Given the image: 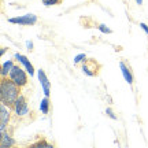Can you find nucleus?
<instances>
[{"mask_svg": "<svg viewBox=\"0 0 148 148\" xmlns=\"http://www.w3.org/2000/svg\"><path fill=\"white\" fill-rule=\"evenodd\" d=\"M21 95V86L10 78V77H1L0 79V99L3 104H7L12 108L15 100Z\"/></svg>", "mask_w": 148, "mask_h": 148, "instance_id": "obj_1", "label": "nucleus"}, {"mask_svg": "<svg viewBox=\"0 0 148 148\" xmlns=\"http://www.w3.org/2000/svg\"><path fill=\"white\" fill-rule=\"evenodd\" d=\"M8 77H10L18 86H21V88H23V86L27 85V71L22 70L21 67L16 66V64L12 67V70H11L10 74H8Z\"/></svg>", "mask_w": 148, "mask_h": 148, "instance_id": "obj_2", "label": "nucleus"}, {"mask_svg": "<svg viewBox=\"0 0 148 148\" xmlns=\"http://www.w3.org/2000/svg\"><path fill=\"white\" fill-rule=\"evenodd\" d=\"M12 111H14L15 115L19 116V118L26 116L27 114H29V103H27V100H26V96L19 95V97L16 99L15 103H14V106H12Z\"/></svg>", "mask_w": 148, "mask_h": 148, "instance_id": "obj_3", "label": "nucleus"}, {"mask_svg": "<svg viewBox=\"0 0 148 148\" xmlns=\"http://www.w3.org/2000/svg\"><path fill=\"white\" fill-rule=\"evenodd\" d=\"M10 23L14 25H22V26H33L37 22V16L34 14H26L22 16H14V18H8Z\"/></svg>", "mask_w": 148, "mask_h": 148, "instance_id": "obj_4", "label": "nucleus"}, {"mask_svg": "<svg viewBox=\"0 0 148 148\" xmlns=\"http://www.w3.org/2000/svg\"><path fill=\"white\" fill-rule=\"evenodd\" d=\"M100 67H101V66L96 62L95 59H86L84 63H82L81 70H82V73L86 74L88 77H95V75H97V73H99Z\"/></svg>", "mask_w": 148, "mask_h": 148, "instance_id": "obj_5", "label": "nucleus"}, {"mask_svg": "<svg viewBox=\"0 0 148 148\" xmlns=\"http://www.w3.org/2000/svg\"><path fill=\"white\" fill-rule=\"evenodd\" d=\"M11 107H8L7 104H3L0 106V130L4 132L8 123H10V119H11Z\"/></svg>", "mask_w": 148, "mask_h": 148, "instance_id": "obj_6", "label": "nucleus"}, {"mask_svg": "<svg viewBox=\"0 0 148 148\" xmlns=\"http://www.w3.org/2000/svg\"><path fill=\"white\" fill-rule=\"evenodd\" d=\"M38 81H40V84L42 86V90H44V95L48 96L51 95V84H49V79H48L47 74L42 69L38 70Z\"/></svg>", "mask_w": 148, "mask_h": 148, "instance_id": "obj_7", "label": "nucleus"}, {"mask_svg": "<svg viewBox=\"0 0 148 148\" xmlns=\"http://www.w3.org/2000/svg\"><path fill=\"white\" fill-rule=\"evenodd\" d=\"M14 58H15L21 64H23V67L26 69L29 75H34V67H33V64L29 62V59H27L25 55H22V53H15Z\"/></svg>", "mask_w": 148, "mask_h": 148, "instance_id": "obj_8", "label": "nucleus"}, {"mask_svg": "<svg viewBox=\"0 0 148 148\" xmlns=\"http://www.w3.org/2000/svg\"><path fill=\"white\" fill-rule=\"evenodd\" d=\"M16 144V141L11 137V134L8 132H1V148H10L14 147Z\"/></svg>", "mask_w": 148, "mask_h": 148, "instance_id": "obj_9", "label": "nucleus"}, {"mask_svg": "<svg viewBox=\"0 0 148 148\" xmlns=\"http://www.w3.org/2000/svg\"><path fill=\"white\" fill-rule=\"evenodd\" d=\"M119 67H121L122 75H123L125 81H126L129 85H132L133 84V75H132V71H130V69H129V67H127V66L123 63V62H121V63H119Z\"/></svg>", "mask_w": 148, "mask_h": 148, "instance_id": "obj_10", "label": "nucleus"}, {"mask_svg": "<svg viewBox=\"0 0 148 148\" xmlns=\"http://www.w3.org/2000/svg\"><path fill=\"white\" fill-rule=\"evenodd\" d=\"M15 66L14 60H7L4 63L1 64V77H8L10 71L12 70V67Z\"/></svg>", "mask_w": 148, "mask_h": 148, "instance_id": "obj_11", "label": "nucleus"}, {"mask_svg": "<svg viewBox=\"0 0 148 148\" xmlns=\"http://www.w3.org/2000/svg\"><path fill=\"white\" fill-rule=\"evenodd\" d=\"M49 107H51L49 97H48V96H45V97L41 100V103H40V111H41L42 114H48V112H49Z\"/></svg>", "mask_w": 148, "mask_h": 148, "instance_id": "obj_12", "label": "nucleus"}, {"mask_svg": "<svg viewBox=\"0 0 148 148\" xmlns=\"http://www.w3.org/2000/svg\"><path fill=\"white\" fill-rule=\"evenodd\" d=\"M85 60H86V55H85V53H78V55H75V58H74V64L84 63Z\"/></svg>", "mask_w": 148, "mask_h": 148, "instance_id": "obj_13", "label": "nucleus"}, {"mask_svg": "<svg viewBox=\"0 0 148 148\" xmlns=\"http://www.w3.org/2000/svg\"><path fill=\"white\" fill-rule=\"evenodd\" d=\"M63 0H42V4L45 7H51V5H58L60 4Z\"/></svg>", "mask_w": 148, "mask_h": 148, "instance_id": "obj_14", "label": "nucleus"}, {"mask_svg": "<svg viewBox=\"0 0 148 148\" xmlns=\"http://www.w3.org/2000/svg\"><path fill=\"white\" fill-rule=\"evenodd\" d=\"M32 147H52L49 143H47V141H44V140H41V141H37V143L32 144Z\"/></svg>", "mask_w": 148, "mask_h": 148, "instance_id": "obj_15", "label": "nucleus"}, {"mask_svg": "<svg viewBox=\"0 0 148 148\" xmlns=\"http://www.w3.org/2000/svg\"><path fill=\"white\" fill-rule=\"evenodd\" d=\"M106 114H108V116H110L111 119H116L115 112L112 111V108H111V107H107V108H106Z\"/></svg>", "mask_w": 148, "mask_h": 148, "instance_id": "obj_16", "label": "nucleus"}, {"mask_svg": "<svg viewBox=\"0 0 148 148\" xmlns=\"http://www.w3.org/2000/svg\"><path fill=\"white\" fill-rule=\"evenodd\" d=\"M99 30H100V32H103V33H107V34H110V33H111L110 27H107L106 25H103V23H101V25H99Z\"/></svg>", "mask_w": 148, "mask_h": 148, "instance_id": "obj_17", "label": "nucleus"}, {"mask_svg": "<svg viewBox=\"0 0 148 148\" xmlns=\"http://www.w3.org/2000/svg\"><path fill=\"white\" fill-rule=\"evenodd\" d=\"M140 27L143 29L144 32H145V34H147V36H148V26H147V25H145V23H144V22H141V23H140Z\"/></svg>", "mask_w": 148, "mask_h": 148, "instance_id": "obj_18", "label": "nucleus"}, {"mask_svg": "<svg viewBox=\"0 0 148 148\" xmlns=\"http://www.w3.org/2000/svg\"><path fill=\"white\" fill-rule=\"evenodd\" d=\"M26 47H27V49H29V51H32V49H33V42L32 41H26Z\"/></svg>", "mask_w": 148, "mask_h": 148, "instance_id": "obj_19", "label": "nucleus"}, {"mask_svg": "<svg viewBox=\"0 0 148 148\" xmlns=\"http://www.w3.org/2000/svg\"><path fill=\"white\" fill-rule=\"evenodd\" d=\"M5 51H7V48H1V49H0V55H4Z\"/></svg>", "mask_w": 148, "mask_h": 148, "instance_id": "obj_20", "label": "nucleus"}, {"mask_svg": "<svg viewBox=\"0 0 148 148\" xmlns=\"http://www.w3.org/2000/svg\"><path fill=\"white\" fill-rule=\"evenodd\" d=\"M136 1H137V4H138V5L143 4V0H136Z\"/></svg>", "mask_w": 148, "mask_h": 148, "instance_id": "obj_21", "label": "nucleus"}]
</instances>
